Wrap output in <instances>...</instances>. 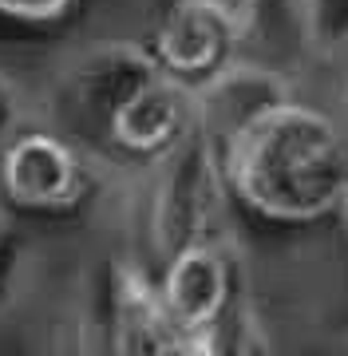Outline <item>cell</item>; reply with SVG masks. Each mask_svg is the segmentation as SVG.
Masks as SVG:
<instances>
[{"mask_svg":"<svg viewBox=\"0 0 348 356\" xmlns=\"http://www.w3.org/2000/svg\"><path fill=\"white\" fill-rule=\"evenodd\" d=\"M218 154L230 198L277 226L329 218L348 182L345 127L293 95L233 131Z\"/></svg>","mask_w":348,"mask_h":356,"instance_id":"obj_1","label":"cell"},{"mask_svg":"<svg viewBox=\"0 0 348 356\" xmlns=\"http://www.w3.org/2000/svg\"><path fill=\"white\" fill-rule=\"evenodd\" d=\"M147 170L151 175H147V194H142V238L155 266L194 242L218 238L226 206L233 198L222 175L218 147L202 131L182 139Z\"/></svg>","mask_w":348,"mask_h":356,"instance_id":"obj_2","label":"cell"},{"mask_svg":"<svg viewBox=\"0 0 348 356\" xmlns=\"http://www.w3.org/2000/svg\"><path fill=\"white\" fill-rule=\"evenodd\" d=\"M95 194V166L83 143L60 127L24 123L0 147V206L16 218H72Z\"/></svg>","mask_w":348,"mask_h":356,"instance_id":"obj_3","label":"cell"},{"mask_svg":"<svg viewBox=\"0 0 348 356\" xmlns=\"http://www.w3.org/2000/svg\"><path fill=\"white\" fill-rule=\"evenodd\" d=\"M158 64L147 51V44L131 40H95L79 48L52 83V111L56 127L88 147V139L99 143L107 119L147 76H155Z\"/></svg>","mask_w":348,"mask_h":356,"instance_id":"obj_4","label":"cell"},{"mask_svg":"<svg viewBox=\"0 0 348 356\" xmlns=\"http://www.w3.org/2000/svg\"><path fill=\"white\" fill-rule=\"evenodd\" d=\"M95 301L111 356H198V332L170 313L155 273L135 261H107Z\"/></svg>","mask_w":348,"mask_h":356,"instance_id":"obj_5","label":"cell"},{"mask_svg":"<svg viewBox=\"0 0 348 356\" xmlns=\"http://www.w3.org/2000/svg\"><path fill=\"white\" fill-rule=\"evenodd\" d=\"M245 40L242 24L210 0H170L155 8V28L147 51L155 64L186 88H202L222 67L233 64V51Z\"/></svg>","mask_w":348,"mask_h":356,"instance_id":"obj_6","label":"cell"},{"mask_svg":"<svg viewBox=\"0 0 348 356\" xmlns=\"http://www.w3.org/2000/svg\"><path fill=\"white\" fill-rule=\"evenodd\" d=\"M198 131V111H194V88L179 83L158 67L147 76L127 99L119 103L107 119L99 143H107L115 154H127L135 163H158L170 154L182 139Z\"/></svg>","mask_w":348,"mask_h":356,"instance_id":"obj_7","label":"cell"},{"mask_svg":"<svg viewBox=\"0 0 348 356\" xmlns=\"http://www.w3.org/2000/svg\"><path fill=\"white\" fill-rule=\"evenodd\" d=\"M155 281L167 309L194 332H202L210 321H218L242 297L238 261L222 238L194 242L179 254H170L167 261H158Z\"/></svg>","mask_w":348,"mask_h":356,"instance_id":"obj_8","label":"cell"},{"mask_svg":"<svg viewBox=\"0 0 348 356\" xmlns=\"http://www.w3.org/2000/svg\"><path fill=\"white\" fill-rule=\"evenodd\" d=\"M281 99H289V88H285V79L277 72L233 60L214 79H206L202 88H194L198 131L214 147H222L233 131H242L249 119H258L265 107H273Z\"/></svg>","mask_w":348,"mask_h":356,"instance_id":"obj_9","label":"cell"},{"mask_svg":"<svg viewBox=\"0 0 348 356\" xmlns=\"http://www.w3.org/2000/svg\"><path fill=\"white\" fill-rule=\"evenodd\" d=\"M198 356H270V341L245 293L198 332Z\"/></svg>","mask_w":348,"mask_h":356,"instance_id":"obj_10","label":"cell"},{"mask_svg":"<svg viewBox=\"0 0 348 356\" xmlns=\"http://www.w3.org/2000/svg\"><path fill=\"white\" fill-rule=\"evenodd\" d=\"M36 269V242L13 210L0 206V317L20 301L28 277Z\"/></svg>","mask_w":348,"mask_h":356,"instance_id":"obj_11","label":"cell"},{"mask_svg":"<svg viewBox=\"0 0 348 356\" xmlns=\"http://www.w3.org/2000/svg\"><path fill=\"white\" fill-rule=\"evenodd\" d=\"M52 356H111L107 344V329L99 317V301L91 297L79 309H72L52 337Z\"/></svg>","mask_w":348,"mask_h":356,"instance_id":"obj_12","label":"cell"},{"mask_svg":"<svg viewBox=\"0 0 348 356\" xmlns=\"http://www.w3.org/2000/svg\"><path fill=\"white\" fill-rule=\"evenodd\" d=\"M301 36L321 51H345L348 0H301Z\"/></svg>","mask_w":348,"mask_h":356,"instance_id":"obj_13","label":"cell"},{"mask_svg":"<svg viewBox=\"0 0 348 356\" xmlns=\"http://www.w3.org/2000/svg\"><path fill=\"white\" fill-rule=\"evenodd\" d=\"M76 4L79 0H0V16L28 28H48L60 24L64 16H72Z\"/></svg>","mask_w":348,"mask_h":356,"instance_id":"obj_14","label":"cell"},{"mask_svg":"<svg viewBox=\"0 0 348 356\" xmlns=\"http://www.w3.org/2000/svg\"><path fill=\"white\" fill-rule=\"evenodd\" d=\"M24 95L16 88V79L8 72H0V147L13 139L16 131L24 127Z\"/></svg>","mask_w":348,"mask_h":356,"instance_id":"obj_15","label":"cell"},{"mask_svg":"<svg viewBox=\"0 0 348 356\" xmlns=\"http://www.w3.org/2000/svg\"><path fill=\"white\" fill-rule=\"evenodd\" d=\"M210 4H218L226 16H233V20L242 24V32L249 36V24H254V16L261 13V4H265V0H210Z\"/></svg>","mask_w":348,"mask_h":356,"instance_id":"obj_16","label":"cell"},{"mask_svg":"<svg viewBox=\"0 0 348 356\" xmlns=\"http://www.w3.org/2000/svg\"><path fill=\"white\" fill-rule=\"evenodd\" d=\"M333 218L340 222V229H345V238H348V182H345V191H340V198H336V210Z\"/></svg>","mask_w":348,"mask_h":356,"instance_id":"obj_17","label":"cell"},{"mask_svg":"<svg viewBox=\"0 0 348 356\" xmlns=\"http://www.w3.org/2000/svg\"><path fill=\"white\" fill-rule=\"evenodd\" d=\"M163 4H170V0H155V8H163Z\"/></svg>","mask_w":348,"mask_h":356,"instance_id":"obj_18","label":"cell"}]
</instances>
